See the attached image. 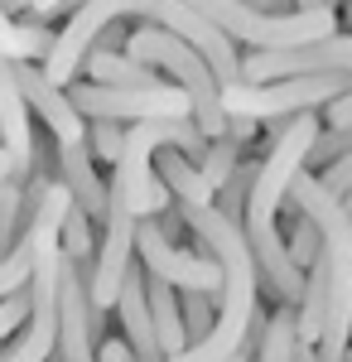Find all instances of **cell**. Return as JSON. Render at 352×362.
<instances>
[{
  "mask_svg": "<svg viewBox=\"0 0 352 362\" xmlns=\"http://www.w3.org/2000/svg\"><path fill=\"white\" fill-rule=\"evenodd\" d=\"M0 150L15 160V174L29 179V169H34V121H29V107L15 87L10 58H0Z\"/></svg>",
  "mask_w": 352,
  "mask_h": 362,
  "instance_id": "obj_11",
  "label": "cell"
},
{
  "mask_svg": "<svg viewBox=\"0 0 352 362\" xmlns=\"http://www.w3.org/2000/svg\"><path fill=\"white\" fill-rule=\"evenodd\" d=\"M136 261L145 266V276L164 280L174 290H203V295H217L222 290V271L208 251H184L174 247L160 232L155 218H140L136 223Z\"/></svg>",
  "mask_w": 352,
  "mask_h": 362,
  "instance_id": "obj_7",
  "label": "cell"
},
{
  "mask_svg": "<svg viewBox=\"0 0 352 362\" xmlns=\"http://www.w3.org/2000/svg\"><path fill=\"white\" fill-rule=\"evenodd\" d=\"M290 10H333L328 0H290Z\"/></svg>",
  "mask_w": 352,
  "mask_h": 362,
  "instance_id": "obj_29",
  "label": "cell"
},
{
  "mask_svg": "<svg viewBox=\"0 0 352 362\" xmlns=\"http://www.w3.org/2000/svg\"><path fill=\"white\" fill-rule=\"evenodd\" d=\"M319 126H352V87H348V92H338V97L324 107Z\"/></svg>",
  "mask_w": 352,
  "mask_h": 362,
  "instance_id": "obj_26",
  "label": "cell"
},
{
  "mask_svg": "<svg viewBox=\"0 0 352 362\" xmlns=\"http://www.w3.org/2000/svg\"><path fill=\"white\" fill-rule=\"evenodd\" d=\"M348 73H299V78H275V83H232L217 92L227 116L246 121H280L299 112H324L338 92H348Z\"/></svg>",
  "mask_w": 352,
  "mask_h": 362,
  "instance_id": "obj_4",
  "label": "cell"
},
{
  "mask_svg": "<svg viewBox=\"0 0 352 362\" xmlns=\"http://www.w3.org/2000/svg\"><path fill=\"white\" fill-rule=\"evenodd\" d=\"M107 334V314L92 309L87 300V280L78 261H58V362H97V343Z\"/></svg>",
  "mask_w": 352,
  "mask_h": 362,
  "instance_id": "obj_6",
  "label": "cell"
},
{
  "mask_svg": "<svg viewBox=\"0 0 352 362\" xmlns=\"http://www.w3.org/2000/svg\"><path fill=\"white\" fill-rule=\"evenodd\" d=\"M29 271H34V237H29V227H25L20 242L10 247V256H0V300L15 295V290H25Z\"/></svg>",
  "mask_w": 352,
  "mask_h": 362,
  "instance_id": "obj_21",
  "label": "cell"
},
{
  "mask_svg": "<svg viewBox=\"0 0 352 362\" xmlns=\"http://www.w3.org/2000/svg\"><path fill=\"white\" fill-rule=\"evenodd\" d=\"M242 155H246V145H237L232 136H217V140H208V150H203V160H198V174L213 184V194L227 184V174L242 165Z\"/></svg>",
  "mask_w": 352,
  "mask_h": 362,
  "instance_id": "obj_19",
  "label": "cell"
},
{
  "mask_svg": "<svg viewBox=\"0 0 352 362\" xmlns=\"http://www.w3.org/2000/svg\"><path fill=\"white\" fill-rule=\"evenodd\" d=\"M155 165H160V184L169 189L174 203H198V208H208L213 203V184L198 174L193 160H184L179 150H155Z\"/></svg>",
  "mask_w": 352,
  "mask_h": 362,
  "instance_id": "obj_15",
  "label": "cell"
},
{
  "mask_svg": "<svg viewBox=\"0 0 352 362\" xmlns=\"http://www.w3.org/2000/svg\"><path fill=\"white\" fill-rule=\"evenodd\" d=\"M338 208H343V218H348V223H352V189H348V194H343V198H338Z\"/></svg>",
  "mask_w": 352,
  "mask_h": 362,
  "instance_id": "obj_30",
  "label": "cell"
},
{
  "mask_svg": "<svg viewBox=\"0 0 352 362\" xmlns=\"http://www.w3.org/2000/svg\"><path fill=\"white\" fill-rule=\"evenodd\" d=\"M295 343H299L295 338V305H280L261 324V338H256L251 353H256V362H290L295 358Z\"/></svg>",
  "mask_w": 352,
  "mask_h": 362,
  "instance_id": "obj_16",
  "label": "cell"
},
{
  "mask_svg": "<svg viewBox=\"0 0 352 362\" xmlns=\"http://www.w3.org/2000/svg\"><path fill=\"white\" fill-rule=\"evenodd\" d=\"M116 319H121V329H126V348L136 353L140 362H164L160 343H155V324H150V300H145V266L131 261L126 266V280H121V290H116Z\"/></svg>",
  "mask_w": 352,
  "mask_h": 362,
  "instance_id": "obj_9",
  "label": "cell"
},
{
  "mask_svg": "<svg viewBox=\"0 0 352 362\" xmlns=\"http://www.w3.org/2000/svg\"><path fill=\"white\" fill-rule=\"evenodd\" d=\"M54 174H58V184L68 189L73 208H82L92 223L107 218V184H102V174L92 169L87 140H78V145H54Z\"/></svg>",
  "mask_w": 352,
  "mask_h": 362,
  "instance_id": "obj_10",
  "label": "cell"
},
{
  "mask_svg": "<svg viewBox=\"0 0 352 362\" xmlns=\"http://www.w3.org/2000/svg\"><path fill=\"white\" fill-rule=\"evenodd\" d=\"M290 362H319V353H314L309 343H295V358H290Z\"/></svg>",
  "mask_w": 352,
  "mask_h": 362,
  "instance_id": "obj_28",
  "label": "cell"
},
{
  "mask_svg": "<svg viewBox=\"0 0 352 362\" xmlns=\"http://www.w3.org/2000/svg\"><path fill=\"white\" fill-rule=\"evenodd\" d=\"M251 179H256V165L242 160V165L227 174V184L213 194V208L227 218V223H237V227H242V213H246V189H251Z\"/></svg>",
  "mask_w": 352,
  "mask_h": 362,
  "instance_id": "obj_20",
  "label": "cell"
},
{
  "mask_svg": "<svg viewBox=\"0 0 352 362\" xmlns=\"http://www.w3.org/2000/svg\"><path fill=\"white\" fill-rule=\"evenodd\" d=\"M319 184H324L333 198H343L352 189V155H343V160H333L328 169H319Z\"/></svg>",
  "mask_w": 352,
  "mask_h": 362,
  "instance_id": "obj_25",
  "label": "cell"
},
{
  "mask_svg": "<svg viewBox=\"0 0 352 362\" xmlns=\"http://www.w3.org/2000/svg\"><path fill=\"white\" fill-rule=\"evenodd\" d=\"M49 49H54V29L39 25V20H15L0 5V58H10V63H44Z\"/></svg>",
  "mask_w": 352,
  "mask_h": 362,
  "instance_id": "obj_13",
  "label": "cell"
},
{
  "mask_svg": "<svg viewBox=\"0 0 352 362\" xmlns=\"http://www.w3.org/2000/svg\"><path fill=\"white\" fill-rule=\"evenodd\" d=\"M121 140H126V126H121V121H87V150H92V160L116 165Z\"/></svg>",
  "mask_w": 352,
  "mask_h": 362,
  "instance_id": "obj_24",
  "label": "cell"
},
{
  "mask_svg": "<svg viewBox=\"0 0 352 362\" xmlns=\"http://www.w3.org/2000/svg\"><path fill=\"white\" fill-rule=\"evenodd\" d=\"M10 179H20V174H15V160L0 150V184H10ZM20 184H25V179H20Z\"/></svg>",
  "mask_w": 352,
  "mask_h": 362,
  "instance_id": "obj_27",
  "label": "cell"
},
{
  "mask_svg": "<svg viewBox=\"0 0 352 362\" xmlns=\"http://www.w3.org/2000/svg\"><path fill=\"white\" fill-rule=\"evenodd\" d=\"M73 112L82 121H179L189 116V97L184 87H174L169 78H160L155 87H102V83H87V78H73L63 87Z\"/></svg>",
  "mask_w": 352,
  "mask_h": 362,
  "instance_id": "obj_5",
  "label": "cell"
},
{
  "mask_svg": "<svg viewBox=\"0 0 352 362\" xmlns=\"http://www.w3.org/2000/svg\"><path fill=\"white\" fill-rule=\"evenodd\" d=\"M145 300H150V324H155V343H160L164 358L184 353L189 338H184V319H179V290L164 285V280L145 276Z\"/></svg>",
  "mask_w": 352,
  "mask_h": 362,
  "instance_id": "obj_12",
  "label": "cell"
},
{
  "mask_svg": "<svg viewBox=\"0 0 352 362\" xmlns=\"http://www.w3.org/2000/svg\"><path fill=\"white\" fill-rule=\"evenodd\" d=\"M58 251L68 256V261H92L97 256V237H92V218L68 203V213H63V223H58Z\"/></svg>",
  "mask_w": 352,
  "mask_h": 362,
  "instance_id": "obj_17",
  "label": "cell"
},
{
  "mask_svg": "<svg viewBox=\"0 0 352 362\" xmlns=\"http://www.w3.org/2000/svg\"><path fill=\"white\" fill-rule=\"evenodd\" d=\"M328 5H333V10H338V0H328Z\"/></svg>",
  "mask_w": 352,
  "mask_h": 362,
  "instance_id": "obj_33",
  "label": "cell"
},
{
  "mask_svg": "<svg viewBox=\"0 0 352 362\" xmlns=\"http://www.w3.org/2000/svg\"><path fill=\"white\" fill-rule=\"evenodd\" d=\"M285 213H290V242H285V256L295 261L299 271H309V266L319 261V227L309 223L299 208H290V203H285Z\"/></svg>",
  "mask_w": 352,
  "mask_h": 362,
  "instance_id": "obj_22",
  "label": "cell"
},
{
  "mask_svg": "<svg viewBox=\"0 0 352 362\" xmlns=\"http://www.w3.org/2000/svg\"><path fill=\"white\" fill-rule=\"evenodd\" d=\"M121 54L145 63V68H155V73H164L174 87H184V97H189V121L203 131V140L227 136V112H222V102H217L222 87H217L213 68H208V58L198 54V49H189L184 39H174L169 29L140 25L136 34H126Z\"/></svg>",
  "mask_w": 352,
  "mask_h": 362,
  "instance_id": "obj_2",
  "label": "cell"
},
{
  "mask_svg": "<svg viewBox=\"0 0 352 362\" xmlns=\"http://www.w3.org/2000/svg\"><path fill=\"white\" fill-rule=\"evenodd\" d=\"M338 15L348 20V29H352V0H338Z\"/></svg>",
  "mask_w": 352,
  "mask_h": 362,
  "instance_id": "obj_31",
  "label": "cell"
},
{
  "mask_svg": "<svg viewBox=\"0 0 352 362\" xmlns=\"http://www.w3.org/2000/svg\"><path fill=\"white\" fill-rule=\"evenodd\" d=\"M78 78L102 83V87H155L160 83L155 68H145V63H136V58H126V54H107V49H92V54L82 58Z\"/></svg>",
  "mask_w": 352,
  "mask_h": 362,
  "instance_id": "obj_14",
  "label": "cell"
},
{
  "mask_svg": "<svg viewBox=\"0 0 352 362\" xmlns=\"http://www.w3.org/2000/svg\"><path fill=\"white\" fill-rule=\"evenodd\" d=\"M184 227L193 232L198 251H208L222 271V290H217V314H213V329L189 343L184 353L164 362H232L237 353H251L256 338H261V271H256V256L246 247L242 227L227 223L213 203L198 208V203H174Z\"/></svg>",
  "mask_w": 352,
  "mask_h": 362,
  "instance_id": "obj_1",
  "label": "cell"
},
{
  "mask_svg": "<svg viewBox=\"0 0 352 362\" xmlns=\"http://www.w3.org/2000/svg\"><path fill=\"white\" fill-rule=\"evenodd\" d=\"M343 362H352V343H348V353H343Z\"/></svg>",
  "mask_w": 352,
  "mask_h": 362,
  "instance_id": "obj_32",
  "label": "cell"
},
{
  "mask_svg": "<svg viewBox=\"0 0 352 362\" xmlns=\"http://www.w3.org/2000/svg\"><path fill=\"white\" fill-rule=\"evenodd\" d=\"M25 227H29V218H25V184L10 179V184H0V256H10V247L20 242Z\"/></svg>",
  "mask_w": 352,
  "mask_h": 362,
  "instance_id": "obj_18",
  "label": "cell"
},
{
  "mask_svg": "<svg viewBox=\"0 0 352 362\" xmlns=\"http://www.w3.org/2000/svg\"><path fill=\"white\" fill-rule=\"evenodd\" d=\"M10 73H15V87H20V97H25L29 116H39V121L49 126L54 145H78V140H87V121L73 112L68 92L44 78L39 63H10Z\"/></svg>",
  "mask_w": 352,
  "mask_h": 362,
  "instance_id": "obj_8",
  "label": "cell"
},
{
  "mask_svg": "<svg viewBox=\"0 0 352 362\" xmlns=\"http://www.w3.org/2000/svg\"><path fill=\"white\" fill-rule=\"evenodd\" d=\"M217 314V295H203V290H179V319H184V338L198 343V338L213 329Z\"/></svg>",
  "mask_w": 352,
  "mask_h": 362,
  "instance_id": "obj_23",
  "label": "cell"
},
{
  "mask_svg": "<svg viewBox=\"0 0 352 362\" xmlns=\"http://www.w3.org/2000/svg\"><path fill=\"white\" fill-rule=\"evenodd\" d=\"M184 5H193L217 34L246 44L251 54L299 49V44L338 34V10H256L246 0H184Z\"/></svg>",
  "mask_w": 352,
  "mask_h": 362,
  "instance_id": "obj_3",
  "label": "cell"
}]
</instances>
